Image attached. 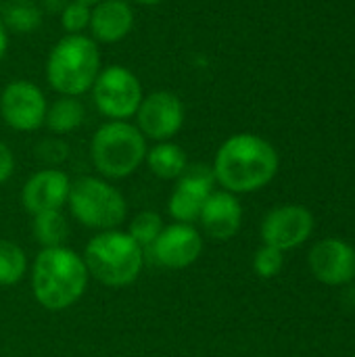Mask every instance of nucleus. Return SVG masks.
<instances>
[{
    "label": "nucleus",
    "instance_id": "1",
    "mask_svg": "<svg viewBox=\"0 0 355 357\" xmlns=\"http://www.w3.org/2000/svg\"><path fill=\"white\" fill-rule=\"evenodd\" d=\"M278 153L266 138L241 132L226 138L216 151L211 169L222 190L249 195L268 186L278 174Z\"/></svg>",
    "mask_w": 355,
    "mask_h": 357
},
{
    "label": "nucleus",
    "instance_id": "2",
    "mask_svg": "<svg viewBox=\"0 0 355 357\" xmlns=\"http://www.w3.org/2000/svg\"><path fill=\"white\" fill-rule=\"evenodd\" d=\"M29 278L36 303L52 314L80 303L90 282L84 257L69 247L40 249L29 268Z\"/></svg>",
    "mask_w": 355,
    "mask_h": 357
},
{
    "label": "nucleus",
    "instance_id": "3",
    "mask_svg": "<svg viewBox=\"0 0 355 357\" xmlns=\"http://www.w3.org/2000/svg\"><path fill=\"white\" fill-rule=\"evenodd\" d=\"M90 278L109 289L134 284L146 264L144 249L121 228L96 232L82 253Z\"/></svg>",
    "mask_w": 355,
    "mask_h": 357
},
{
    "label": "nucleus",
    "instance_id": "4",
    "mask_svg": "<svg viewBox=\"0 0 355 357\" xmlns=\"http://www.w3.org/2000/svg\"><path fill=\"white\" fill-rule=\"evenodd\" d=\"M100 69L98 44L86 33H65L48 54L46 79L59 96H82Z\"/></svg>",
    "mask_w": 355,
    "mask_h": 357
},
{
    "label": "nucleus",
    "instance_id": "5",
    "mask_svg": "<svg viewBox=\"0 0 355 357\" xmlns=\"http://www.w3.org/2000/svg\"><path fill=\"white\" fill-rule=\"evenodd\" d=\"M149 144L130 121H107L90 140V159L100 178L126 180L144 163Z\"/></svg>",
    "mask_w": 355,
    "mask_h": 357
},
{
    "label": "nucleus",
    "instance_id": "6",
    "mask_svg": "<svg viewBox=\"0 0 355 357\" xmlns=\"http://www.w3.org/2000/svg\"><path fill=\"white\" fill-rule=\"evenodd\" d=\"M67 205L73 220L94 232L117 230L128 220L126 197L113 182L100 176H82L73 180Z\"/></svg>",
    "mask_w": 355,
    "mask_h": 357
},
{
    "label": "nucleus",
    "instance_id": "7",
    "mask_svg": "<svg viewBox=\"0 0 355 357\" xmlns=\"http://www.w3.org/2000/svg\"><path fill=\"white\" fill-rule=\"evenodd\" d=\"M92 98L107 121H130L142 102V84L123 65L103 67L92 84Z\"/></svg>",
    "mask_w": 355,
    "mask_h": 357
},
{
    "label": "nucleus",
    "instance_id": "8",
    "mask_svg": "<svg viewBox=\"0 0 355 357\" xmlns=\"http://www.w3.org/2000/svg\"><path fill=\"white\" fill-rule=\"evenodd\" d=\"M46 96L29 79H13L0 92V117L15 132H36L46 119Z\"/></svg>",
    "mask_w": 355,
    "mask_h": 357
},
{
    "label": "nucleus",
    "instance_id": "9",
    "mask_svg": "<svg viewBox=\"0 0 355 357\" xmlns=\"http://www.w3.org/2000/svg\"><path fill=\"white\" fill-rule=\"evenodd\" d=\"M218 182L211 165L188 163L184 174L176 180V186L167 199V213L178 224H197L201 209Z\"/></svg>",
    "mask_w": 355,
    "mask_h": 357
},
{
    "label": "nucleus",
    "instance_id": "10",
    "mask_svg": "<svg viewBox=\"0 0 355 357\" xmlns=\"http://www.w3.org/2000/svg\"><path fill=\"white\" fill-rule=\"evenodd\" d=\"M136 128L146 140L165 142L172 140L184 126L186 111L178 94L169 90H157L142 96L136 111Z\"/></svg>",
    "mask_w": 355,
    "mask_h": 357
},
{
    "label": "nucleus",
    "instance_id": "11",
    "mask_svg": "<svg viewBox=\"0 0 355 357\" xmlns=\"http://www.w3.org/2000/svg\"><path fill=\"white\" fill-rule=\"evenodd\" d=\"M314 232V215L308 207L287 203L270 209L259 226L262 245H270L282 253L301 247Z\"/></svg>",
    "mask_w": 355,
    "mask_h": 357
},
{
    "label": "nucleus",
    "instance_id": "12",
    "mask_svg": "<svg viewBox=\"0 0 355 357\" xmlns=\"http://www.w3.org/2000/svg\"><path fill=\"white\" fill-rule=\"evenodd\" d=\"M205 251V241L195 224H165L159 238L151 247L153 259L167 270H186L195 266Z\"/></svg>",
    "mask_w": 355,
    "mask_h": 357
},
{
    "label": "nucleus",
    "instance_id": "13",
    "mask_svg": "<svg viewBox=\"0 0 355 357\" xmlns=\"http://www.w3.org/2000/svg\"><path fill=\"white\" fill-rule=\"evenodd\" d=\"M314 278L326 287H343L355 278V249L343 238H322L308 255Z\"/></svg>",
    "mask_w": 355,
    "mask_h": 357
},
{
    "label": "nucleus",
    "instance_id": "14",
    "mask_svg": "<svg viewBox=\"0 0 355 357\" xmlns=\"http://www.w3.org/2000/svg\"><path fill=\"white\" fill-rule=\"evenodd\" d=\"M71 180L59 167H44L31 174L21 188V205L29 215L63 209L69 199Z\"/></svg>",
    "mask_w": 355,
    "mask_h": 357
},
{
    "label": "nucleus",
    "instance_id": "15",
    "mask_svg": "<svg viewBox=\"0 0 355 357\" xmlns=\"http://www.w3.org/2000/svg\"><path fill=\"white\" fill-rule=\"evenodd\" d=\"M199 230L216 243L232 241L243 226V205L236 195L228 190H213L199 215Z\"/></svg>",
    "mask_w": 355,
    "mask_h": 357
},
{
    "label": "nucleus",
    "instance_id": "16",
    "mask_svg": "<svg viewBox=\"0 0 355 357\" xmlns=\"http://www.w3.org/2000/svg\"><path fill=\"white\" fill-rule=\"evenodd\" d=\"M88 27L96 44L121 42L134 29V10L128 0H103L92 6Z\"/></svg>",
    "mask_w": 355,
    "mask_h": 357
},
{
    "label": "nucleus",
    "instance_id": "17",
    "mask_svg": "<svg viewBox=\"0 0 355 357\" xmlns=\"http://www.w3.org/2000/svg\"><path fill=\"white\" fill-rule=\"evenodd\" d=\"M144 163L155 178L176 182L184 174V169L188 167V157L180 144L165 140V142H155L146 151Z\"/></svg>",
    "mask_w": 355,
    "mask_h": 357
},
{
    "label": "nucleus",
    "instance_id": "18",
    "mask_svg": "<svg viewBox=\"0 0 355 357\" xmlns=\"http://www.w3.org/2000/svg\"><path fill=\"white\" fill-rule=\"evenodd\" d=\"M84 117L86 109L77 96H59L56 100H52V105H48L44 126L52 134L63 136L75 132L84 123Z\"/></svg>",
    "mask_w": 355,
    "mask_h": 357
},
{
    "label": "nucleus",
    "instance_id": "19",
    "mask_svg": "<svg viewBox=\"0 0 355 357\" xmlns=\"http://www.w3.org/2000/svg\"><path fill=\"white\" fill-rule=\"evenodd\" d=\"M31 236L42 249L65 247L69 238V222L63 209L42 211L31 215Z\"/></svg>",
    "mask_w": 355,
    "mask_h": 357
},
{
    "label": "nucleus",
    "instance_id": "20",
    "mask_svg": "<svg viewBox=\"0 0 355 357\" xmlns=\"http://www.w3.org/2000/svg\"><path fill=\"white\" fill-rule=\"evenodd\" d=\"M0 19L10 31L31 33L42 25V10L31 0H8L0 6Z\"/></svg>",
    "mask_w": 355,
    "mask_h": 357
},
{
    "label": "nucleus",
    "instance_id": "21",
    "mask_svg": "<svg viewBox=\"0 0 355 357\" xmlns=\"http://www.w3.org/2000/svg\"><path fill=\"white\" fill-rule=\"evenodd\" d=\"M29 272V261L17 243L8 238H0V287L19 284Z\"/></svg>",
    "mask_w": 355,
    "mask_h": 357
},
{
    "label": "nucleus",
    "instance_id": "22",
    "mask_svg": "<svg viewBox=\"0 0 355 357\" xmlns=\"http://www.w3.org/2000/svg\"><path fill=\"white\" fill-rule=\"evenodd\" d=\"M163 228H165V222L157 211H140L130 220L126 232L144 249V253H149Z\"/></svg>",
    "mask_w": 355,
    "mask_h": 357
},
{
    "label": "nucleus",
    "instance_id": "23",
    "mask_svg": "<svg viewBox=\"0 0 355 357\" xmlns=\"http://www.w3.org/2000/svg\"><path fill=\"white\" fill-rule=\"evenodd\" d=\"M285 268V253L270 247V245H262L255 255H253V272L264 278V280H272L276 278Z\"/></svg>",
    "mask_w": 355,
    "mask_h": 357
},
{
    "label": "nucleus",
    "instance_id": "24",
    "mask_svg": "<svg viewBox=\"0 0 355 357\" xmlns=\"http://www.w3.org/2000/svg\"><path fill=\"white\" fill-rule=\"evenodd\" d=\"M90 13L92 6L71 0L63 6L61 10V25L67 33H82L90 25Z\"/></svg>",
    "mask_w": 355,
    "mask_h": 357
},
{
    "label": "nucleus",
    "instance_id": "25",
    "mask_svg": "<svg viewBox=\"0 0 355 357\" xmlns=\"http://www.w3.org/2000/svg\"><path fill=\"white\" fill-rule=\"evenodd\" d=\"M15 174V155L13 151L0 140V186L6 184Z\"/></svg>",
    "mask_w": 355,
    "mask_h": 357
},
{
    "label": "nucleus",
    "instance_id": "26",
    "mask_svg": "<svg viewBox=\"0 0 355 357\" xmlns=\"http://www.w3.org/2000/svg\"><path fill=\"white\" fill-rule=\"evenodd\" d=\"M63 142H59V140H44L40 146H38V155L42 157V161H46V163H50V165H56V163H61L63 159H65V155L67 153H56L54 149L56 146H61Z\"/></svg>",
    "mask_w": 355,
    "mask_h": 357
},
{
    "label": "nucleus",
    "instance_id": "27",
    "mask_svg": "<svg viewBox=\"0 0 355 357\" xmlns=\"http://www.w3.org/2000/svg\"><path fill=\"white\" fill-rule=\"evenodd\" d=\"M6 48H8V31H6V27H4V23L0 19V61L6 54Z\"/></svg>",
    "mask_w": 355,
    "mask_h": 357
},
{
    "label": "nucleus",
    "instance_id": "28",
    "mask_svg": "<svg viewBox=\"0 0 355 357\" xmlns=\"http://www.w3.org/2000/svg\"><path fill=\"white\" fill-rule=\"evenodd\" d=\"M69 0H42V4H44V8L46 10H63V6L67 4Z\"/></svg>",
    "mask_w": 355,
    "mask_h": 357
},
{
    "label": "nucleus",
    "instance_id": "29",
    "mask_svg": "<svg viewBox=\"0 0 355 357\" xmlns=\"http://www.w3.org/2000/svg\"><path fill=\"white\" fill-rule=\"evenodd\" d=\"M136 4H142V6H155V4H161L163 0H134Z\"/></svg>",
    "mask_w": 355,
    "mask_h": 357
},
{
    "label": "nucleus",
    "instance_id": "30",
    "mask_svg": "<svg viewBox=\"0 0 355 357\" xmlns=\"http://www.w3.org/2000/svg\"><path fill=\"white\" fill-rule=\"evenodd\" d=\"M77 2H84V4H88V6H94V4H98V2H103V0H77Z\"/></svg>",
    "mask_w": 355,
    "mask_h": 357
},
{
    "label": "nucleus",
    "instance_id": "31",
    "mask_svg": "<svg viewBox=\"0 0 355 357\" xmlns=\"http://www.w3.org/2000/svg\"><path fill=\"white\" fill-rule=\"evenodd\" d=\"M354 357H355V356H354Z\"/></svg>",
    "mask_w": 355,
    "mask_h": 357
}]
</instances>
